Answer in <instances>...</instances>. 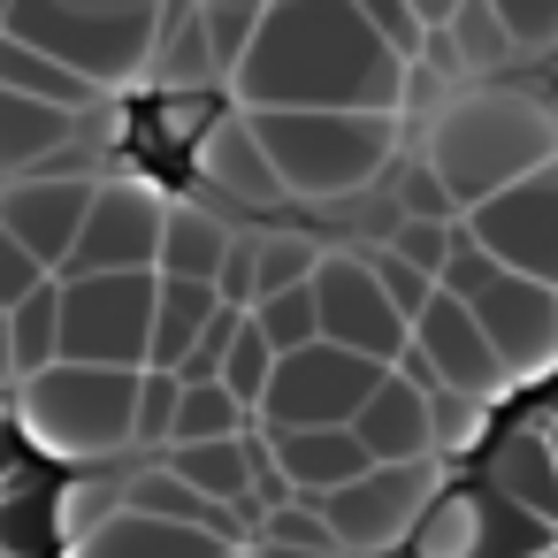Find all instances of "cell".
<instances>
[{
	"instance_id": "ba28073f",
	"label": "cell",
	"mask_w": 558,
	"mask_h": 558,
	"mask_svg": "<svg viewBox=\"0 0 558 558\" xmlns=\"http://www.w3.org/2000/svg\"><path fill=\"white\" fill-rule=\"evenodd\" d=\"M444 489H451L444 459H428V466H375L352 489L322 497V512H329V535H337L344 558H383V550H398V543L421 535V520L436 512Z\"/></svg>"
},
{
	"instance_id": "603a6c76",
	"label": "cell",
	"mask_w": 558,
	"mask_h": 558,
	"mask_svg": "<svg viewBox=\"0 0 558 558\" xmlns=\"http://www.w3.org/2000/svg\"><path fill=\"white\" fill-rule=\"evenodd\" d=\"M489 482H497V497H512L535 527H558V459H550V436H543V428H535V436H505Z\"/></svg>"
},
{
	"instance_id": "e0dca14e",
	"label": "cell",
	"mask_w": 558,
	"mask_h": 558,
	"mask_svg": "<svg viewBox=\"0 0 558 558\" xmlns=\"http://www.w3.org/2000/svg\"><path fill=\"white\" fill-rule=\"evenodd\" d=\"M268 451H276V466L299 497H337L360 474H375V459L352 428H268Z\"/></svg>"
},
{
	"instance_id": "cb8c5ba5",
	"label": "cell",
	"mask_w": 558,
	"mask_h": 558,
	"mask_svg": "<svg viewBox=\"0 0 558 558\" xmlns=\"http://www.w3.org/2000/svg\"><path fill=\"white\" fill-rule=\"evenodd\" d=\"M489 550H497V512L482 489H444L413 535V558H489Z\"/></svg>"
},
{
	"instance_id": "7a4b0ae2",
	"label": "cell",
	"mask_w": 558,
	"mask_h": 558,
	"mask_svg": "<svg viewBox=\"0 0 558 558\" xmlns=\"http://www.w3.org/2000/svg\"><path fill=\"white\" fill-rule=\"evenodd\" d=\"M421 161L474 215L543 161H558V108L512 85H459L436 116H421Z\"/></svg>"
},
{
	"instance_id": "5b68a950",
	"label": "cell",
	"mask_w": 558,
	"mask_h": 558,
	"mask_svg": "<svg viewBox=\"0 0 558 558\" xmlns=\"http://www.w3.org/2000/svg\"><path fill=\"white\" fill-rule=\"evenodd\" d=\"M161 24H169V0H16V16H9V32L24 47L54 54L93 93H123L138 77H154Z\"/></svg>"
},
{
	"instance_id": "ab89813d",
	"label": "cell",
	"mask_w": 558,
	"mask_h": 558,
	"mask_svg": "<svg viewBox=\"0 0 558 558\" xmlns=\"http://www.w3.org/2000/svg\"><path fill=\"white\" fill-rule=\"evenodd\" d=\"M47 283H54V268H47L39 253H24L9 230H0V306L16 314V306H24V299H39Z\"/></svg>"
},
{
	"instance_id": "f546056e",
	"label": "cell",
	"mask_w": 558,
	"mask_h": 558,
	"mask_svg": "<svg viewBox=\"0 0 558 558\" xmlns=\"http://www.w3.org/2000/svg\"><path fill=\"white\" fill-rule=\"evenodd\" d=\"M268 9H276V0H199V24H207V39H215L222 77H238V62L253 54V39H260V24H268Z\"/></svg>"
},
{
	"instance_id": "f1b7e54d",
	"label": "cell",
	"mask_w": 558,
	"mask_h": 558,
	"mask_svg": "<svg viewBox=\"0 0 558 558\" xmlns=\"http://www.w3.org/2000/svg\"><path fill=\"white\" fill-rule=\"evenodd\" d=\"M9 322H16V367H24V383L47 375V367H62V276L39 299H24Z\"/></svg>"
},
{
	"instance_id": "f35d334b",
	"label": "cell",
	"mask_w": 558,
	"mask_h": 558,
	"mask_svg": "<svg viewBox=\"0 0 558 558\" xmlns=\"http://www.w3.org/2000/svg\"><path fill=\"white\" fill-rule=\"evenodd\" d=\"M398 215H405V222H466V207L444 192V177H436L428 161H413V169L398 177Z\"/></svg>"
},
{
	"instance_id": "1f68e13d",
	"label": "cell",
	"mask_w": 558,
	"mask_h": 558,
	"mask_svg": "<svg viewBox=\"0 0 558 558\" xmlns=\"http://www.w3.org/2000/svg\"><path fill=\"white\" fill-rule=\"evenodd\" d=\"M276 367H283V352L260 337V322H245V337H238V352L222 360V390L260 421V405H268V383H276Z\"/></svg>"
},
{
	"instance_id": "8fae6325",
	"label": "cell",
	"mask_w": 558,
	"mask_h": 558,
	"mask_svg": "<svg viewBox=\"0 0 558 558\" xmlns=\"http://www.w3.org/2000/svg\"><path fill=\"white\" fill-rule=\"evenodd\" d=\"M161 230H169V199L138 177H100L93 222L77 238V260L62 268V283L85 276H154L161 268Z\"/></svg>"
},
{
	"instance_id": "484cf974",
	"label": "cell",
	"mask_w": 558,
	"mask_h": 558,
	"mask_svg": "<svg viewBox=\"0 0 558 558\" xmlns=\"http://www.w3.org/2000/svg\"><path fill=\"white\" fill-rule=\"evenodd\" d=\"M123 512H131L123 474H70V482L54 489V535H62V543H85V535H100V527L123 520Z\"/></svg>"
},
{
	"instance_id": "7402d4cb",
	"label": "cell",
	"mask_w": 558,
	"mask_h": 558,
	"mask_svg": "<svg viewBox=\"0 0 558 558\" xmlns=\"http://www.w3.org/2000/svg\"><path fill=\"white\" fill-rule=\"evenodd\" d=\"M161 466H169L177 482H192L207 505H230V512L253 505V444H245V436H222V444H177V451H161Z\"/></svg>"
},
{
	"instance_id": "8d00e7d4",
	"label": "cell",
	"mask_w": 558,
	"mask_h": 558,
	"mask_svg": "<svg viewBox=\"0 0 558 558\" xmlns=\"http://www.w3.org/2000/svg\"><path fill=\"white\" fill-rule=\"evenodd\" d=\"M383 253H398L405 268H421V276L444 283V268H451V253H459V222H398Z\"/></svg>"
},
{
	"instance_id": "9c48e42d",
	"label": "cell",
	"mask_w": 558,
	"mask_h": 558,
	"mask_svg": "<svg viewBox=\"0 0 558 558\" xmlns=\"http://www.w3.org/2000/svg\"><path fill=\"white\" fill-rule=\"evenodd\" d=\"M314 299H322V344H344V352H360L375 367H398L413 352V322L390 306V291L375 276V253L329 245L322 276H314Z\"/></svg>"
},
{
	"instance_id": "b9f144b4",
	"label": "cell",
	"mask_w": 558,
	"mask_h": 558,
	"mask_svg": "<svg viewBox=\"0 0 558 558\" xmlns=\"http://www.w3.org/2000/svg\"><path fill=\"white\" fill-rule=\"evenodd\" d=\"M47 527H54V505H47V497H32V489L0 497V550H9V558H16V550H32Z\"/></svg>"
},
{
	"instance_id": "c3c4849f",
	"label": "cell",
	"mask_w": 558,
	"mask_h": 558,
	"mask_svg": "<svg viewBox=\"0 0 558 558\" xmlns=\"http://www.w3.org/2000/svg\"><path fill=\"white\" fill-rule=\"evenodd\" d=\"M16 451H24V444H16V428H0V482L16 474Z\"/></svg>"
},
{
	"instance_id": "681fc988",
	"label": "cell",
	"mask_w": 558,
	"mask_h": 558,
	"mask_svg": "<svg viewBox=\"0 0 558 558\" xmlns=\"http://www.w3.org/2000/svg\"><path fill=\"white\" fill-rule=\"evenodd\" d=\"M260 558H344V550H260Z\"/></svg>"
},
{
	"instance_id": "7c38bea8",
	"label": "cell",
	"mask_w": 558,
	"mask_h": 558,
	"mask_svg": "<svg viewBox=\"0 0 558 558\" xmlns=\"http://www.w3.org/2000/svg\"><path fill=\"white\" fill-rule=\"evenodd\" d=\"M466 238H474L489 260H505L512 276L558 291V161H543L535 177H520V184L497 192L489 207H474V215H466Z\"/></svg>"
},
{
	"instance_id": "8992f818",
	"label": "cell",
	"mask_w": 558,
	"mask_h": 558,
	"mask_svg": "<svg viewBox=\"0 0 558 558\" xmlns=\"http://www.w3.org/2000/svg\"><path fill=\"white\" fill-rule=\"evenodd\" d=\"M444 291H451L459 306H474V322H482V337L497 344V360H505L512 383H543V375L558 367V291L512 276L505 260H489V253L466 238V222H459V253H451V268H444Z\"/></svg>"
},
{
	"instance_id": "30bf717a",
	"label": "cell",
	"mask_w": 558,
	"mask_h": 558,
	"mask_svg": "<svg viewBox=\"0 0 558 558\" xmlns=\"http://www.w3.org/2000/svg\"><path fill=\"white\" fill-rule=\"evenodd\" d=\"M383 383H390V367H375L344 344H306L276 367L260 428H352Z\"/></svg>"
},
{
	"instance_id": "d6986e66",
	"label": "cell",
	"mask_w": 558,
	"mask_h": 558,
	"mask_svg": "<svg viewBox=\"0 0 558 558\" xmlns=\"http://www.w3.org/2000/svg\"><path fill=\"white\" fill-rule=\"evenodd\" d=\"M230 222L207 215L199 199H169V230H161V268L154 276H177V283H215L222 260H230Z\"/></svg>"
},
{
	"instance_id": "74e56055",
	"label": "cell",
	"mask_w": 558,
	"mask_h": 558,
	"mask_svg": "<svg viewBox=\"0 0 558 558\" xmlns=\"http://www.w3.org/2000/svg\"><path fill=\"white\" fill-rule=\"evenodd\" d=\"M177 413H184V383L146 367V375H138V451H169Z\"/></svg>"
},
{
	"instance_id": "d6a6232c",
	"label": "cell",
	"mask_w": 558,
	"mask_h": 558,
	"mask_svg": "<svg viewBox=\"0 0 558 558\" xmlns=\"http://www.w3.org/2000/svg\"><path fill=\"white\" fill-rule=\"evenodd\" d=\"M322 253L329 245H314V238H260V306L268 299H283V291H306L314 276H322Z\"/></svg>"
},
{
	"instance_id": "52a82bcc",
	"label": "cell",
	"mask_w": 558,
	"mask_h": 558,
	"mask_svg": "<svg viewBox=\"0 0 558 558\" xmlns=\"http://www.w3.org/2000/svg\"><path fill=\"white\" fill-rule=\"evenodd\" d=\"M154 314H161V276H85V283H62V360L146 367Z\"/></svg>"
},
{
	"instance_id": "5bb4252c",
	"label": "cell",
	"mask_w": 558,
	"mask_h": 558,
	"mask_svg": "<svg viewBox=\"0 0 558 558\" xmlns=\"http://www.w3.org/2000/svg\"><path fill=\"white\" fill-rule=\"evenodd\" d=\"M413 344H421V360L436 367V390H466V398H482V405H497L505 390H520V383L505 375L497 344L482 337L474 306H459L451 291L428 299V314L413 322Z\"/></svg>"
},
{
	"instance_id": "4fadbf2b",
	"label": "cell",
	"mask_w": 558,
	"mask_h": 558,
	"mask_svg": "<svg viewBox=\"0 0 558 558\" xmlns=\"http://www.w3.org/2000/svg\"><path fill=\"white\" fill-rule=\"evenodd\" d=\"M93 199H100V177H24V184L0 192V230L62 276L77 260V238L93 222Z\"/></svg>"
},
{
	"instance_id": "9a60e30c",
	"label": "cell",
	"mask_w": 558,
	"mask_h": 558,
	"mask_svg": "<svg viewBox=\"0 0 558 558\" xmlns=\"http://www.w3.org/2000/svg\"><path fill=\"white\" fill-rule=\"evenodd\" d=\"M192 169H199L207 192H230L245 207H283V177H276V161H268V146H260L245 108L215 116V131L192 146Z\"/></svg>"
},
{
	"instance_id": "e575fe53",
	"label": "cell",
	"mask_w": 558,
	"mask_h": 558,
	"mask_svg": "<svg viewBox=\"0 0 558 558\" xmlns=\"http://www.w3.org/2000/svg\"><path fill=\"white\" fill-rule=\"evenodd\" d=\"M260 550H337L322 497H291V505L260 512Z\"/></svg>"
},
{
	"instance_id": "836d02e7",
	"label": "cell",
	"mask_w": 558,
	"mask_h": 558,
	"mask_svg": "<svg viewBox=\"0 0 558 558\" xmlns=\"http://www.w3.org/2000/svg\"><path fill=\"white\" fill-rule=\"evenodd\" d=\"M253 322H260V337L291 360V352H306V344H322V299H314V283L306 291H283V299H268V306H253Z\"/></svg>"
},
{
	"instance_id": "4316f807",
	"label": "cell",
	"mask_w": 558,
	"mask_h": 558,
	"mask_svg": "<svg viewBox=\"0 0 558 558\" xmlns=\"http://www.w3.org/2000/svg\"><path fill=\"white\" fill-rule=\"evenodd\" d=\"M123 489H131V512H146V520H177V527H215V512H222V505H207L192 482H177L161 459L138 466V474H123Z\"/></svg>"
},
{
	"instance_id": "ffe728a7",
	"label": "cell",
	"mask_w": 558,
	"mask_h": 558,
	"mask_svg": "<svg viewBox=\"0 0 558 558\" xmlns=\"http://www.w3.org/2000/svg\"><path fill=\"white\" fill-rule=\"evenodd\" d=\"M77 138V116L47 108V100H24V93H0V177H32L47 154H62Z\"/></svg>"
},
{
	"instance_id": "277c9868",
	"label": "cell",
	"mask_w": 558,
	"mask_h": 558,
	"mask_svg": "<svg viewBox=\"0 0 558 558\" xmlns=\"http://www.w3.org/2000/svg\"><path fill=\"white\" fill-rule=\"evenodd\" d=\"M138 375L146 367H85V360H62L47 375H32L16 390V428L77 466V474H100L108 459L138 451Z\"/></svg>"
},
{
	"instance_id": "bcb514c9",
	"label": "cell",
	"mask_w": 558,
	"mask_h": 558,
	"mask_svg": "<svg viewBox=\"0 0 558 558\" xmlns=\"http://www.w3.org/2000/svg\"><path fill=\"white\" fill-rule=\"evenodd\" d=\"M9 390H24V367H16V322H9V306H0V398Z\"/></svg>"
},
{
	"instance_id": "7bdbcfd3",
	"label": "cell",
	"mask_w": 558,
	"mask_h": 558,
	"mask_svg": "<svg viewBox=\"0 0 558 558\" xmlns=\"http://www.w3.org/2000/svg\"><path fill=\"white\" fill-rule=\"evenodd\" d=\"M489 9L505 16V32L520 39V54L558 47V0H489Z\"/></svg>"
},
{
	"instance_id": "7dc6e473",
	"label": "cell",
	"mask_w": 558,
	"mask_h": 558,
	"mask_svg": "<svg viewBox=\"0 0 558 558\" xmlns=\"http://www.w3.org/2000/svg\"><path fill=\"white\" fill-rule=\"evenodd\" d=\"M459 9H466V0H413V16H421L428 32H444V24H451Z\"/></svg>"
},
{
	"instance_id": "f907efd6",
	"label": "cell",
	"mask_w": 558,
	"mask_h": 558,
	"mask_svg": "<svg viewBox=\"0 0 558 558\" xmlns=\"http://www.w3.org/2000/svg\"><path fill=\"white\" fill-rule=\"evenodd\" d=\"M9 16H16V0H0V32H9Z\"/></svg>"
},
{
	"instance_id": "ee69618b",
	"label": "cell",
	"mask_w": 558,
	"mask_h": 558,
	"mask_svg": "<svg viewBox=\"0 0 558 558\" xmlns=\"http://www.w3.org/2000/svg\"><path fill=\"white\" fill-rule=\"evenodd\" d=\"M215 291H222V306H245V314L260 306V238H238V245H230Z\"/></svg>"
},
{
	"instance_id": "d590c367",
	"label": "cell",
	"mask_w": 558,
	"mask_h": 558,
	"mask_svg": "<svg viewBox=\"0 0 558 558\" xmlns=\"http://www.w3.org/2000/svg\"><path fill=\"white\" fill-rule=\"evenodd\" d=\"M428 413H436V451L444 459H459V451H474L489 436V405L466 398V390H428Z\"/></svg>"
},
{
	"instance_id": "83f0119b",
	"label": "cell",
	"mask_w": 558,
	"mask_h": 558,
	"mask_svg": "<svg viewBox=\"0 0 558 558\" xmlns=\"http://www.w3.org/2000/svg\"><path fill=\"white\" fill-rule=\"evenodd\" d=\"M444 39L459 47V70H466V77H489V70H505V62L520 54V39L505 32V16L489 9V0H466V9L444 24Z\"/></svg>"
},
{
	"instance_id": "44dd1931",
	"label": "cell",
	"mask_w": 558,
	"mask_h": 558,
	"mask_svg": "<svg viewBox=\"0 0 558 558\" xmlns=\"http://www.w3.org/2000/svg\"><path fill=\"white\" fill-rule=\"evenodd\" d=\"M215 314H222V291H215V283H177V276H161V314H154V352H146V367H154V375H177V367L199 352V337H207Z\"/></svg>"
},
{
	"instance_id": "2e32d148",
	"label": "cell",
	"mask_w": 558,
	"mask_h": 558,
	"mask_svg": "<svg viewBox=\"0 0 558 558\" xmlns=\"http://www.w3.org/2000/svg\"><path fill=\"white\" fill-rule=\"evenodd\" d=\"M352 436L367 444V459H375V466H428V459H444V451H436L428 390H421L413 375H398V367H390V383L367 398V413L352 421Z\"/></svg>"
},
{
	"instance_id": "816d5d0a",
	"label": "cell",
	"mask_w": 558,
	"mask_h": 558,
	"mask_svg": "<svg viewBox=\"0 0 558 558\" xmlns=\"http://www.w3.org/2000/svg\"><path fill=\"white\" fill-rule=\"evenodd\" d=\"M543 436H550V459H558V421H550V428H543Z\"/></svg>"
},
{
	"instance_id": "6da1fadb",
	"label": "cell",
	"mask_w": 558,
	"mask_h": 558,
	"mask_svg": "<svg viewBox=\"0 0 558 558\" xmlns=\"http://www.w3.org/2000/svg\"><path fill=\"white\" fill-rule=\"evenodd\" d=\"M230 93L245 116H405L413 70L352 0H276Z\"/></svg>"
},
{
	"instance_id": "4dcf8cb0",
	"label": "cell",
	"mask_w": 558,
	"mask_h": 558,
	"mask_svg": "<svg viewBox=\"0 0 558 558\" xmlns=\"http://www.w3.org/2000/svg\"><path fill=\"white\" fill-rule=\"evenodd\" d=\"M245 428H253V413H245L222 383H199V390H184V413H177L169 451H177V444H222V436H245Z\"/></svg>"
},
{
	"instance_id": "f6af8a7d",
	"label": "cell",
	"mask_w": 558,
	"mask_h": 558,
	"mask_svg": "<svg viewBox=\"0 0 558 558\" xmlns=\"http://www.w3.org/2000/svg\"><path fill=\"white\" fill-rule=\"evenodd\" d=\"M215 131V108H207V93H192V100H161V138H207Z\"/></svg>"
},
{
	"instance_id": "3957f363",
	"label": "cell",
	"mask_w": 558,
	"mask_h": 558,
	"mask_svg": "<svg viewBox=\"0 0 558 558\" xmlns=\"http://www.w3.org/2000/svg\"><path fill=\"white\" fill-rule=\"evenodd\" d=\"M276 177H283V199L299 207H360L383 169L398 161V138H405V116H329V108H306V116H253Z\"/></svg>"
},
{
	"instance_id": "60d3db41",
	"label": "cell",
	"mask_w": 558,
	"mask_h": 558,
	"mask_svg": "<svg viewBox=\"0 0 558 558\" xmlns=\"http://www.w3.org/2000/svg\"><path fill=\"white\" fill-rule=\"evenodd\" d=\"M375 276H383V291H390V306H398L405 322H421V314H428V299L444 291L436 276H421V268H405V260H398V253H383V245H375Z\"/></svg>"
},
{
	"instance_id": "ac0fdd59",
	"label": "cell",
	"mask_w": 558,
	"mask_h": 558,
	"mask_svg": "<svg viewBox=\"0 0 558 558\" xmlns=\"http://www.w3.org/2000/svg\"><path fill=\"white\" fill-rule=\"evenodd\" d=\"M70 558H230V543H222L215 527H177V520L123 512V520H108L100 535L70 543Z\"/></svg>"
},
{
	"instance_id": "f5cc1de1",
	"label": "cell",
	"mask_w": 558,
	"mask_h": 558,
	"mask_svg": "<svg viewBox=\"0 0 558 558\" xmlns=\"http://www.w3.org/2000/svg\"><path fill=\"white\" fill-rule=\"evenodd\" d=\"M230 558H238V550H230Z\"/></svg>"
},
{
	"instance_id": "d4e9b609",
	"label": "cell",
	"mask_w": 558,
	"mask_h": 558,
	"mask_svg": "<svg viewBox=\"0 0 558 558\" xmlns=\"http://www.w3.org/2000/svg\"><path fill=\"white\" fill-rule=\"evenodd\" d=\"M0 93H24V100H47V108H62V116H85L100 93L77 77V70H62L54 54H39V47H24L16 32H0Z\"/></svg>"
}]
</instances>
